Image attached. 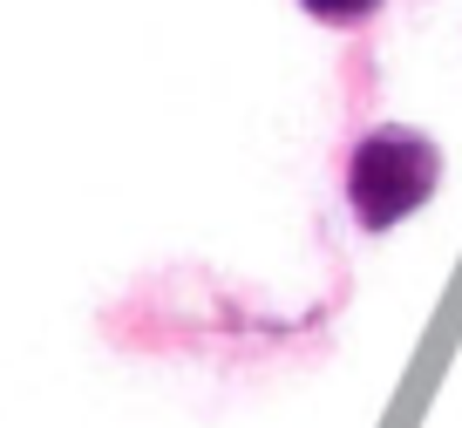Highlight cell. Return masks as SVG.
Wrapping results in <instances>:
<instances>
[{
	"label": "cell",
	"mask_w": 462,
	"mask_h": 428,
	"mask_svg": "<svg viewBox=\"0 0 462 428\" xmlns=\"http://www.w3.org/2000/svg\"><path fill=\"white\" fill-rule=\"evenodd\" d=\"M435 184H442V150L402 123L367 129L354 163H346V204L367 231H388L408 211H421L435 198Z\"/></svg>",
	"instance_id": "1"
},
{
	"label": "cell",
	"mask_w": 462,
	"mask_h": 428,
	"mask_svg": "<svg viewBox=\"0 0 462 428\" xmlns=\"http://www.w3.org/2000/svg\"><path fill=\"white\" fill-rule=\"evenodd\" d=\"M313 21H327V28H354V21H367L381 7V0H300Z\"/></svg>",
	"instance_id": "2"
}]
</instances>
